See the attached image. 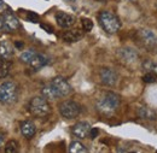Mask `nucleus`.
<instances>
[{
	"label": "nucleus",
	"instance_id": "nucleus-23",
	"mask_svg": "<svg viewBox=\"0 0 157 153\" xmlns=\"http://www.w3.org/2000/svg\"><path fill=\"white\" fill-rule=\"evenodd\" d=\"M20 150V145L16 140H10L5 145V152L6 153H17Z\"/></svg>",
	"mask_w": 157,
	"mask_h": 153
},
{
	"label": "nucleus",
	"instance_id": "nucleus-17",
	"mask_svg": "<svg viewBox=\"0 0 157 153\" xmlns=\"http://www.w3.org/2000/svg\"><path fill=\"white\" fill-rule=\"evenodd\" d=\"M41 95L44 96L45 99H47V100H56V99L59 98L58 94H57V92H56V89L53 88V86H52L51 83L45 84V86L41 88Z\"/></svg>",
	"mask_w": 157,
	"mask_h": 153
},
{
	"label": "nucleus",
	"instance_id": "nucleus-24",
	"mask_svg": "<svg viewBox=\"0 0 157 153\" xmlns=\"http://www.w3.org/2000/svg\"><path fill=\"white\" fill-rule=\"evenodd\" d=\"M81 24H82V29L83 32H91L93 28V22L90 18H82L81 19Z\"/></svg>",
	"mask_w": 157,
	"mask_h": 153
},
{
	"label": "nucleus",
	"instance_id": "nucleus-33",
	"mask_svg": "<svg viewBox=\"0 0 157 153\" xmlns=\"http://www.w3.org/2000/svg\"><path fill=\"white\" fill-rule=\"evenodd\" d=\"M69 1H75V0H69Z\"/></svg>",
	"mask_w": 157,
	"mask_h": 153
},
{
	"label": "nucleus",
	"instance_id": "nucleus-11",
	"mask_svg": "<svg viewBox=\"0 0 157 153\" xmlns=\"http://www.w3.org/2000/svg\"><path fill=\"white\" fill-rule=\"evenodd\" d=\"M91 129H92V127H91L90 123H87V122H78V123L74 124L71 127V133L78 139H86V137L90 136Z\"/></svg>",
	"mask_w": 157,
	"mask_h": 153
},
{
	"label": "nucleus",
	"instance_id": "nucleus-14",
	"mask_svg": "<svg viewBox=\"0 0 157 153\" xmlns=\"http://www.w3.org/2000/svg\"><path fill=\"white\" fill-rule=\"evenodd\" d=\"M21 133L24 137L27 139H32L35 133H36V128H35V124L30 121H25L21 124Z\"/></svg>",
	"mask_w": 157,
	"mask_h": 153
},
{
	"label": "nucleus",
	"instance_id": "nucleus-27",
	"mask_svg": "<svg viewBox=\"0 0 157 153\" xmlns=\"http://www.w3.org/2000/svg\"><path fill=\"white\" fill-rule=\"evenodd\" d=\"M41 28H42V29H45V30H46L47 33H50V34H51V33H53V28H52V27H50V25H47V24H41Z\"/></svg>",
	"mask_w": 157,
	"mask_h": 153
},
{
	"label": "nucleus",
	"instance_id": "nucleus-2",
	"mask_svg": "<svg viewBox=\"0 0 157 153\" xmlns=\"http://www.w3.org/2000/svg\"><path fill=\"white\" fill-rule=\"evenodd\" d=\"M98 22L103 30L108 34H115L121 28V21L110 11H101L98 15Z\"/></svg>",
	"mask_w": 157,
	"mask_h": 153
},
{
	"label": "nucleus",
	"instance_id": "nucleus-5",
	"mask_svg": "<svg viewBox=\"0 0 157 153\" xmlns=\"http://www.w3.org/2000/svg\"><path fill=\"white\" fill-rule=\"evenodd\" d=\"M58 109L60 116L65 119H74L81 112V106L73 100H65V101L60 103Z\"/></svg>",
	"mask_w": 157,
	"mask_h": 153
},
{
	"label": "nucleus",
	"instance_id": "nucleus-19",
	"mask_svg": "<svg viewBox=\"0 0 157 153\" xmlns=\"http://www.w3.org/2000/svg\"><path fill=\"white\" fill-rule=\"evenodd\" d=\"M11 65H12L11 60L0 58V80L1 78H5V77L9 75L10 69H11Z\"/></svg>",
	"mask_w": 157,
	"mask_h": 153
},
{
	"label": "nucleus",
	"instance_id": "nucleus-7",
	"mask_svg": "<svg viewBox=\"0 0 157 153\" xmlns=\"http://www.w3.org/2000/svg\"><path fill=\"white\" fill-rule=\"evenodd\" d=\"M116 57L117 59L124 65H131L133 63H136L139 58L138 52L133 48V47H129V46H123L121 48H118L116 51Z\"/></svg>",
	"mask_w": 157,
	"mask_h": 153
},
{
	"label": "nucleus",
	"instance_id": "nucleus-29",
	"mask_svg": "<svg viewBox=\"0 0 157 153\" xmlns=\"http://www.w3.org/2000/svg\"><path fill=\"white\" fill-rule=\"evenodd\" d=\"M2 142H4V134L0 133V148H1V146H2Z\"/></svg>",
	"mask_w": 157,
	"mask_h": 153
},
{
	"label": "nucleus",
	"instance_id": "nucleus-12",
	"mask_svg": "<svg viewBox=\"0 0 157 153\" xmlns=\"http://www.w3.org/2000/svg\"><path fill=\"white\" fill-rule=\"evenodd\" d=\"M56 22L60 28L68 29V28H71L75 24L76 18L73 15H69L67 12H57L56 13Z\"/></svg>",
	"mask_w": 157,
	"mask_h": 153
},
{
	"label": "nucleus",
	"instance_id": "nucleus-18",
	"mask_svg": "<svg viewBox=\"0 0 157 153\" xmlns=\"http://www.w3.org/2000/svg\"><path fill=\"white\" fill-rule=\"evenodd\" d=\"M82 36H83V34L81 30L74 29V30H69V32L64 33L62 38L65 42H78V40L82 39Z\"/></svg>",
	"mask_w": 157,
	"mask_h": 153
},
{
	"label": "nucleus",
	"instance_id": "nucleus-25",
	"mask_svg": "<svg viewBox=\"0 0 157 153\" xmlns=\"http://www.w3.org/2000/svg\"><path fill=\"white\" fill-rule=\"evenodd\" d=\"M143 81L145 83H156L157 82V75L154 73H146L143 76Z\"/></svg>",
	"mask_w": 157,
	"mask_h": 153
},
{
	"label": "nucleus",
	"instance_id": "nucleus-28",
	"mask_svg": "<svg viewBox=\"0 0 157 153\" xmlns=\"http://www.w3.org/2000/svg\"><path fill=\"white\" fill-rule=\"evenodd\" d=\"M97 135H98V129L92 128V129H91V132H90V136H91V139H94Z\"/></svg>",
	"mask_w": 157,
	"mask_h": 153
},
{
	"label": "nucleus",
	"instance_id": "nucleus-8",
	"mask_svg": "<svg viewBox=\"0 0 157 153\" xmlns=\"http://www.w3.org/2000/svg\"><path fill=\"white\" fill-rule=\"evenodd\" d=\"M99 80L106 87H115L118 82V74L111 68H101L99 71Z\"/></svg>",
	"mask_w": 157,
	"mask_h": 153
},
{
	"label": "nucleus",
	"instance_id": "nucleus-34",
	"mask_svg": "<svg viewBox=\"0 0 157 153\" xmlns=\"http://www.w3.org/2000/svg\"><path fill=\"white\" fill-rule=\"evenodd\" d=\"M156 50H157V47H156Z\"/></svg>",
	"mask_w": 157,
	"mask_h": 153
},
{
	"label": "nucleus",
	"instance_id": "nucleus-15",
	"mask_svg": "<svg viewBox=\"0 0 157 153\" xmlns=\"http://www.w3.org/2000/svg\"><path fill=\"white\" fill-rule=\"evenodd\" d=\"M47 63H48V60H47V57L38 52V53L35 54V57L32 59V62H30L28 65H29V66H30L33 70L38 71V70H39V69H41L42 66H45Z\"/></svg>",
	"mask_w": 157,
	"mask_h": 153
},
{
	"label": "nucleus",
	"instance_id": "nucleus-26",
	"mask_svg": "<svg viewBox=\"0 0 157 153\" xmlns=\"http://www.w3.org/2000/svg\"><path fill=\"white\" fill-rule=\"evenodd\" d=\"M27 19H28L29 22L36 23V22L39 21V16H38L36 13H34V12H28V13H27Z\"/></svg>",
	"mask_w": 157,
	"mask_h": 153
},
{
	"label": "nucleus",
	"instance_id": "nucleus-3",
	"mask_svg": "<svg viewBox=\"0 0 157 153\" xmlns=\"http://www.w3.org/2000/svg\"><path fill=\"white\" fill-rule=\"evenodd\" d=\"M18 99V87L12 81H6L0 84V104L12 105Z\"/></svg>",
	"mask_w": 157,
	"mask_h": 153
},
{
	"label": "nucleus",
	"instance_id": "nucleus-10",
	"mask_svg": "<svg viewBox=\"0 0 157 153\" xmlns=\"http://www.w3.org/2000/svg\"><path fill=\"white\" fill-rule=\"evenodd\" d=\"M2 21H4V29L7 30V32H15V30H17L21 27V23L20 21H18V18L10 10H7L4 13Z\"/></svg>",
	"mask_w": 157,
	"mask_h": 153
},
{
	"label": "nucleus",
	"instance_id": "nucleus-21",
	"mask_svg": "<svg viewBox=\"0 0 157 153\" xmlns=\"http://www.w3.org/2000/svg\"><path fill=\"white\" fill-rule=\"evenodd\" d=\"M69 152L70 153H86L87 148L85 147L83 144H81L80 141H73L69 145Z\"/></svg>",
	"mask_w": 157,
	"mask_h": 153
},
{
	"label": "nucleus",
	"instance_id": "nucleus-4",
	"mask_svg": "<svg viewBox=\"0 0 157 153\" xmlns=\"http://www.w3.org/2000/svg\"><path fill=\"white\" fill-rule=\"evenodd\" d=\"M29 112L35 117H46L51 114V106L48 104V100L44 96H34L29 101Z\"/></svg>",
	"mask_w": 157,
	"mask_h": 153
},
{
	"label": "nucleus",
	"instance_id": "nucleus-9",
	"mask_svg": "<svg viewBox=\"0 0 157 153\" xmlns=\"http://www.w3.org/2000/svg\"><path fill=\"white\" fill-rule=\"evenodd\" d=\"M51 84L56 89L59 98H65V96L70 95L71 92H73L71 86L68 83V81L65 78H63L62 76H56L55 78H52Z\"/></svg>",
	"mask_w": 157,
	"mask_h": 153
},
{
	"label": "nucleus",
	"instance_id": "nucleus-20",
	"mask_svg": "<svg viewBox=\"0 0 157 153\" xmlns=\"http://www.w3.org/2000/svg\"><path fill=\"white\" fill-rule=\"evenodd\" d=\"M38 52L35 51V50H27V51H24V52H22L20 56V60L22 63H24V64H29L30 62H32V59L35 57V54H36Z\"/></svg>",
	"mask_w": 157,
	"mask_h": 153
},
{
	"label": "nucleus",
	"instance_id": "nucleus-1",
	"mask_svg": "<svg viewBox=\"0 0 157 153\" xmlns=\"http://www.w3.org/2000/svg\"><path fill=\"white\" fill-rule=\"evenodd\" d=\"M121 104V98L114 92H106L99 98L96 103V109L99 115L101 116H113Z\"/></svg>",
	"mask_w": 157,
	"mask_h": 153
},
{
	"label": "nucleus",
	"instance_id": "nucleus-13",
	"mask_svg": "<svg viewBox=\"0 0 157 153\" xmlns=\"http://www.w3.org/2000/svg\"><path fill=\"white\" fill-rule=\"evenodd\" d=\"M13 52H15L13 45L10 41H7V40L0 41V58L11 60V58L13 57Z\"/></svg>",
	"mask_w": 157,
	"mask_h": 153
},
{
	"label": "nucleus",
	"instance_id": "nucleus-32",
	"mask_svg": "<svg viewBox=\"0 0 157 153\" xmlns=\"http://www.w3.org/2000/svg\"><path fill=\"white\" fill-rule=\"evenodd\" d=\"M4 7V0H0V9Z\"/></svg>",
	"mask_w": 157,
	"mask_h": 153
},
{
	"label": "nucleus",
	"instance_id": "nucleus-6",
	"mask_svg": "<svg viewBox=\"0 0 157 153\" xmlns=\"http://www.w3.org/2000/svg\"><path fill=\"white\" fill-rule=\"evenodd\" d=\"M138 41L141 43V46H144L146 50H156L157 47V35L151 30V29H140L137 32Z\"/></svg>",
	"mask_w": 157,
	"mask_h": 153
},
{
	"label": "nucleus",
	"instance_id": "nucleus-31",
	"mask_svg": "<svg viewBox=\"0 0 157 153\" xmlns=\"http://www.w3.org/2000/svg\"><path fill=\"white\" fill-rule=\"evenodd\" d=\"M15 46H16V47H22V46H23V43H20V42H15Z\"/></svg>",
	"mask_w": 157,
	"mask_h": 153
},
{
	"label": "nucleus",
	"instance_id": "nucleus-16",
	"mask_svg": "<svg viewBox=\"0 0 157 153\" xmlns=\"http://www.w3.org/2000/svg\"><path fill=\"white\" fill-rule=\"evenodd\" d=\"M137 115L139 118L141 119H147V121H155L157 118V114L150 107H146V106H141L139 107L137 111Z\"/></svg>",
	"mask_w": 157,
	"mask_h": 153
},
{
	"label": "nucleus",
	"instance_id": "nucleus-30",
	"mask_svg": "<svg viewBox=\"0 0 157 153\" xmlns=\"http://www.w3.org/2000/svg\"><path fill=\"white\" fill-rule=\"evenodd\" d=\"M4 29V21H2V17H0V32Z\"/></svg>",
	"mask_w": 157,
	"mask_h": 153
},
{
	"label": "nucleus",
	"instance_id": "nucleus-22",
	"mask_svg": "<svg viewBox=\"0 0 157 153\" xmlns=\"http://www.w3.org/2000/svg\"><path fill=\"white\" fill-rule=\"evenodd\" d=\"M143 69H144L146 73H154V74L157 75V63L150 60V59L144 60V63H143Z\"/></svg>",
	"mask_w": 157,
	"mask_h": 153
}]
</instances>
